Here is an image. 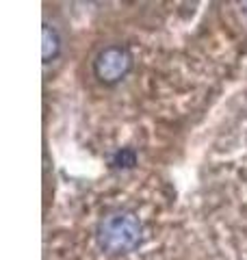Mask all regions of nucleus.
<instances>
[{"mask_svg":"<svg viewBox=\"0 0 247 260\" xmlns=\"http://www.w3.org/2000/svg\"><path fill=\"white\" fill-rule=\"evenodd\" d=\"M143 225L133 210L117 208L106 213L96 225V243L104 254L123 256L141 245Z\"/></svg>","mask_w":247,"mask_h":260,"instance_id":"nucleus-1","label":"nucleus"},{"mask_svg":"<svg viewBox=\"0 0 247 260\" xmlns=\"http://www.w3.org/2000/svg\"><path fill=\"white\" fill-rule=\"evenodd\" d=\"M133 52L123 44L104 46L94 59V76L106 87L119 85L133 70Z\"/></svg>","mask_w":247,"mask_h":260,"instance_id":"nucleus-2","label":"nucleus"},{"mask_svg":"<svg viewBox=\"0 0 247 260\" xmlns=\"http://www.w3.org/2000/svg\"><path fill=\"white\" fill-rule=\"evenodd\" d=\"M41 39H44V50H41V56H44V63H52L56 56L61 54V48H63V39L59 35L52 24L44 22V28H41Z\"/></svg>","mask_w":247,"mask_h":260,"instance_id":"nucleus-3","label":"nucleus"},{"mask_svg":"<svg viewBox=\"0 0 247 260\" xmlns=\"http://www.w3.org/2000/svg\"><path fill=\"white\" fill-rule=\"evenodd\" d=\"M109 165L113 169H133L137 165V152L133 148H119L117 152L111 154Z\"/></svg>","mask_w":247,"mask_h":260,"instance_id":"nucleus-4","label":"nucleus"},{"mask_svg":"<svg viewBox=\"0 0 247 260\" xmlns=\"http://www.w3.org/2000/svg\"><path fill=\"white\" fill-rule=\"evenodd\" d=\"M241 7H243V11H245V15H247V3H243Z\"/></svg>","mask_w":247,"mask_h":260,"instance_id":"nucleus-5","label":"nucleus"}]
</instances>
